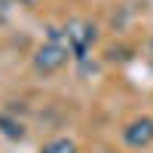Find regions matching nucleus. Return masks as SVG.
<instances>
[{"instance_id": "obj_4", "label": "nucleus", "mask_w": 153, "mask_h": 153, "mask_svg": "<svg viewBox=\"0 0 153 153\" xmlns=\"http://www.w3.org/2000/svg\"><path fill=\"white\" fill-rule=\"evenodd\" d=\"M40 153H76V144L71 138H52L49 144H43Z\"/></svg>"}, {"instance_id": "obj_2", "label": "nucleus", "mask_w": 153, "mask_h": 153, "mask_svg": "<svg viewBox=\"0 0 153 153\" xmlns=\"http://www.w3.org/2000/svg\"><path fill=\"white\" fill-rule=\"evenodd\" d=\"M61 37H65V43H68L74 58H86V52L98 40V28L92 22H86V19H71L65 28H61Z\"/></svg>"}, {"instance_id": "obj_1", "label": "nucleus", "mask_w": 153, "mask_h": 153, "mask_svg": "<svg viewBox=\"0 0 153 153\" xmlns=\"http://www.w3.org/2000/svg\"><path fill=\"white\" fill-rule=\"evenodd\" d=\"M68 58H74V55L65 43V37H61V28H49V40L34 52V68L40 74H55L68 65Z\"/></svg>"}, {"instance_id": "obj_5", "label": "nucleus", "mask_w": 153, "mask_h": 153, "mask_svg": "<svg viewBox=\"0 0 153 153\" xmlns=\"http://www.w3.org/2000/svg\"><path fill=\"white\" fill-rule=\"evenodd\" d=\"M0 129H3V135H6V138H12V141H19V138L25 135L22 123H16L12 117H6V113H0Z\"/></svg>"}, {"instance_id": "obj_3", "label": "nucleus", "mask_w": 153, "mask_h": 153, "mask_svg": "<svg viewBox=\"0 0 153 153\" xmlns=\"http://www.w3.org/2000/svg\"><path fill=\"white\" fill-rule=\"evenodd\" d=\"M123 141L129 144V147H135V150L150 147V144H153V120H147V117L132 120V123L123 129Z\"/></svg>"}]
</instances>
